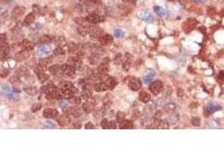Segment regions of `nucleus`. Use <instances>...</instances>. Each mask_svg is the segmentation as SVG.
I'll use <instances>...</instances> for the list:
<instances>
[{"label":"nucleus","mask_w":224,"mask_h":168,"mask_svg":"<svg viewBox=\"0 0 224 168\" xmlns=\"http://www.w3.org/2000/svg\"><path fill=\"white\" fill-rule=\"evenodd\" d=\"M29 56H30V51L24 50V51H21L20 52L16 53L15 56H14V59L17 62H23V61L28 59Z\"/></svg>","instance_id":"nucleus-12"},{"label":"nucleus","mask_w":224,"mask_h":168,"mask_svg":"<svg viewBox=\"0 0 224 168\" xmlns=\"http://www.w3.org/2000/svg\"><path fill=\"white\" fill-rule=\"evenodd\" d=\"M8 75H9V70H8V69H6V68L0 69V77H2V78H5Z\"/></svg>","instance_id":"nucleus-46"},{"label":"nucleus","mask_w":224,"mask_h":168,"mask_svg":"<svg viewBox=\"0 0 224 168\" xmlns=\"http://www.w3.org/2000/svg\"><path fill=\"white\" fill-rule=\"evenodd\" d=\"M219 76H220V79H223V72H221L220 73H219Z\"/></svg>","instance_id":"nucleus-60"},{"label":"nucleus","mask_w":224,"mask_h":168,"mask_svg":"<svg viewBox=\"0 0 224 168\" xmlns=\"http://www.w3.org/2000/svg\"><path fill=\"white\" fill-rule=\"evenodd\" d=\"M133 123H132V121L130 120H124L122 121L121 123H120V126L119 128L121 130H130V129H133Z\"/></svg>","instance_id":"nucleus-23"},{"label":"nucleus","mask_w":224,"mask_h":168,"mask_svg":"<svg viewBox=\"0 0 224 168\" xmlns=\"http://www.w3.org/2000/svg\"><path fill=\"white\" fill-rule=\"evenodd\" d=\"M155 75V72L154 71H152V70L151 71H150L149 73L146 74L145 76V77H144V82H145V83H150L152 80H153V78H154Z\"/></svg>","instance_id":"nucleus-33"},{"label":"nucleus","mask_w":224,"mask_h":168,"mask_svg":"<svg viewBox=\"0 0 224 168\" xmlns=\"http://www.w3.org/2000/svg\"><path fill=\"white\" fill-rule=\"evenodd\" d=\"M114 35L117 38H122V37L124 36V33L123 30H121L119 29H117V30H115Z\"/></svg>","instance_id":"nucleus-47"},{"label":"nucleus","mask_w":224,"mask_h":168,"mask_svg":"<svg viewBox=\"0 0 224 168\" xmlns=\"http://www.w3.org/2000/svg\"><path fill=\"white\" fill-rule=\"evenodd\" d=\"M73 87H74V85L69 81H62L58 85V88L60 89V91L71 89V88H72Z\"/></svg>","instance_id":"nucleus-17"},{"label":"nucleus","mask_w":224,"mask_h":168,"mask_svg":"<svg viewBox=\"0 0 224 168\" xmlns=\"http://www.w3.org/2000/svg\"><path fill=\"white\" fill-rule=\"evenodd\" d=\"M124 59H125V61H127V62H131L133 61L134 57H133V55H131L129 53H126L125 56H124Z\"/></svg>","instance_id":"nucleus-55"},{"label":"nucleus","mask_w":224,"mask_h":168,"mask_svg":"<svg viewBox=\"0 0 224 168\" xmlns=\"http://www.w3.org/2000/svg\"><path fill=\"white\" fill-rule=\"evenodd\" d=\"M154 10L157 14V15H159L160 17H163L164 18V17H167L168 14H169L168 11L165 9H164L163 7H160V6H155L154 7Z\"/></svg>","instance_id":"nucleus-18"},{"label":"nucleus","mask_w":224,"mask_h":168,"mask_svg":"<svg viewBox=\"0 0 224 168\" xmlns=\"http://www.w3.org/2000/svg\"><path fill=\"white\" fill-rule=\"evenodd\" d=\"M4 90L5 94L7 95V97H8L9 99H18V96L14 94V91H12L8 86H7V87H4Z\"/></svg>","instance_id":"nucleus-22"},{"label":"nucleus","mask_w":224,"mask_h":168,"mask_svg":"<svg viewBox=\"0 0 224 168\" xmlns=\"http://www.w3.org/2000/svg\"><path fill=\"white\" fill-rule=\"evenodd\" d=\"M196 3H198V4H200V3H203L204 0H194Z\"/></svg>","instance_id":"nucleus-61"},{"label":"nucleus","mask_w":224,"mask_h":168,"mask_svg":"<svg viewBox=\"0 0 224 168\" xmlns=\"http://www.w3.org/2000/svg\"><path fill=\"white\" fill-rule=\"evenodd\" d=\"M99 42L102 46H109L113 42V38L110 35H103L102 36L98 39Z\"/></svg>","instance_id":"nucleus-11"},{"label":"nucleus","mask_w":224,"mask_h":168,"mask_svg":"<svg viewBox=\"0 0 224 168\" xmlns=\"http://www.w3.org/2000/svg\"><path fill=\"white\" fill-rule=\"evenodd\" d=\"M179 119H180V114L178 113H174V114H171V115L169 116L165 120V122L166 123V125L168 126L174 125L177 123Z\"/></svg>","instance_id":"nucleus-10"},{"label":"nucleus","mask_w":224,"mask_h":168,"mask_svg":"<svg viewBox=\"0 0 224 168\" xmlns=\"http://www.w3.org/2000/svg\"><path fill=\"white\" fill-rule=\"evenodd\" d=\"M69 104H70V102H69L66 98L60 101V106H61L62 109H66V108L69 107Z\"/></svg>","instance_id":"nucleus-45"},{"label":"nucleus","mask_w":224,"mask_h":168,"mask_svg":"<svg viewBox=\"0 0 224 168\" xmlns=\"http://www.w3.org/2000/svg\"><path fill=\"white\" fill-rule=\"evenodd\" d=\"M139 17L143 20L146 21V22H151L153 20V16L149 11H142L139 14Z\"/></svg>","instance_id":"nucleus-21"},{"label":"nucleus","mask_w":224,"mask_h":168,"mask_svg":"<svg viewBox=\"0 0 224 168\" xmlns=\"http://www.w3.org/2000/svg\"><path fill=\"white\" fill-rule=\"evenodd\" d=\"M35 72L37 74L38 79H39V81L40 83H45V82H46L47 80L49 79V75H47L44 71H41V70H40L39 68H36L35 70Z\"/></svg>","instance_id":"nucleus-16"},{"label":"nucleus","mask_w":224,"mask_h":168,"mask_svg":"<svg viewBox=\"0 0 224 168\" xmlns=\"http://www.w3.org/2000/svg\"><path fill=\"white\" fill-rule=\"evenodd\" d=\"M73 125H74L75 129H80L81 128V123L80 122H75V123H73Z\"/></svg>","instance_id":"nucleus-58"},{"label":"nucleus","mask_w":224,"mask_h":168,"mask_svg":"<svg viewBox=\"0 0 224 168\" xmlns=\"http://www.w3.org/2000/svg\"><path fill=\"white\" fill-rule=\"evenodd\" d=\"M104 83L107 85V87H108V88L110 90L113 89L115 87L118 85L119 83V82H118V79L114 77H108V78L106 79L104 81Z\"/></svg>","instance_id":"nucleus-13"},{"label":"nucleus","mask_w":224,"mask_h":168,"mask_svg":"<svg viewBox=\"0 0 224 168\" xmlns=\"http://www.w3.org/2000/svg\"><path fill=\"white\" fill-rule=\"evenodd\" d=\"M107 111H106V109L102 107V108H99L97 110H95L93 112V115L94 117H96V119H101L103 118V116L106 114Z\"/></svg>","instance_id":"nucleus-25"},{"label":"nucleus","mask_w":224,"mask_h":168,"mask_svg":"<svg viewBox=\"0 0 224 168\" xmlns=\"http://www.w3.org/2000/svg\"><path fill=\"white\" fill-rule=\"evenodd\" d=\"M124 2L128 3V4H134L136 0H124Z\"/></svg>","instance_id":"nucleus-59"},{"label":"nucleus","mask_w":224,"mask_h":168,"mask_svg":"<svg viewBox=\"0 0 224 168\" xmlns=\"http://www.w3.org/2000/svg\"><path fill=\"white\" fill-rule=\"evenodd\" d=\"M68 48H69V51H71V52H73L74 51H76L77 50V45L75 44V43H70L69 45H68Z\"/></svg>","instance_id":"nucleus-53"},{"label":"nucleus","mask_w":224,"mask_h":168,"mask_svg":"<svg viewBox=\"0 0 224 168\" xmlns=\"http://www.w3.org/2000/svg\"><path fill=\"white\" fill-rule=\"evenodd\" d=\"M108 71H109V66H108V63L105 62H103L98 67V72L99 73H104L108 74Z\"/></svg>","instance_id":"nucleus-20"},{"label":"nucleus","mask_w":224,"mask_h":168,"mask_svg":"<svg viewBox=\"0 0 224 168\" xmlns=\"http://www.w3.org/2000/svg\"><path fill=\"white\" fill-rule=\"evenodd\" d=\"M46 94L47 98H51V99H59L62 98L60 89L56 88L52 84L47 86V92Z\"/></svg>","instance_id":"nucleus-1"},{"label":"nucleus","mask_w":224,"mask_h":168,"mask_svg":"<svg viewBox=\"0 0 224 168\" xmlns=\"http://www.w3.org/2000/svg\"><path fill=\"white\" fill-rule=\"evenodd\" d=\"M139 100H140L141 102H143V103H148L150 98H151V97H150V95L148 93H146L145 91H142L140 92V93L139 95Z\"/></svg>","instance_id":"nucleus-28"},{"label":"nucleus","mask_w":224,"mask_h":168,"mask_svg":"<svg viewBox=\"0 0 224 168\" xmlns=\"http://www.w3.org/2000/svg\"><path fill=\"white\" fill-rule=\"evenodd\" d=\"M87 34H89L90 36L94 39H99L103 35H104L103 30H102L99 27L90 25V26H87Z\"/></svg>","instance_id":"nucleus-2"},{"label":"nucleus","mask_w":224,"mask_h":168,"mask_svg":"<svg viewBox=\"0 0 224 168\" xmlns=\"http://www.w3.org/2000/svg\"><path fill=\"white\" fill-rule=\"evenodd\" d=\"M51 51V48L48 45H42L38 49V54L41 56L48 55Z\"/></svg>","instance_id":"nucleus-19"},{"label":"nucleus","mask_w":224,"mask_h":168,"mask_svg":"<svg viewBox=\"0 0 224 168\" xmlns=\"http://www.w3.org/2000/svg\"><path fill=\"white\" fill-rule=\"evenodd\" d=\"M67 64L75 69H80L82 67V61L78 56H71L67 59Z\"/></svg>","instance_id":"nucleus-7"},{"label":"nucleus","mask_w":224,"mask_h":168,"mask_svg":"<svg viewBox=\"0 0 224 168\" xmlns=\"http://www.w3.org/2000/svg\"><path fill=\"white\" fill-rule=\"evenodd\" d=\"M191 123H192L193 125L199 126L200 125V124H201V119H200V118H198V117H194L192 119H191Z\"/></svg>","instance_id":"nucleus-51"},{"label":"nucleus","mask_w":224,"mask_h":168,"mask_svg":"<svg viewBox=\"0 0 224 168\" xmlns=\"http://www.w3.org/2000/svg\"><path fill=\"white\" fill-rule=\"evenodd\" d=\"M55 42H56V45H57L59 47H62V46H65L66 45V41L62 36L56 37V40H55Z\"/></svg>","instance_id":"nucleus-34"},{"label":"nucleus","mask_w":224,"mask_h":168,"mask_svg":"<svg viewBox=\"0 0 224 168\" xmlns=\"http://www.w3.org/2000/svg\"><path fill=\"white\" fill-rule=\"evenodd\" d=\"M9 82L14 86V88L18 87V86H20L21 84L20 79L19 77H17V76H13V77H11L10 78H9Z\"/></svg>","instance_id":"nucleus-35"},{"label":"nucleus","mask_w":224,"mask_h":168,"mask_svg":"<svg viewBox=\"0 0 224 168\" xmlns=\"http://www.w3.org/2000/svg\"><path fill=\"white\" fill-rule=\"evenodd\" d=\"M70 116L62 115L58 119V123L61 126H66L70 124Z\"/></svg>","instance_id":"nucleus-26"},{"label":"nucleus","mask_w":224,"mask_h":168,"mask_svg":"<svg viewBox=\"0 0 224 168\" xmlns=\"http://www.w3.org/2000/svg\"><path fill=\"white\" fill-rule=\"evenodd\" d=\"M117 123L116 121L114 120H111L109 121L108 123V129H112V130H114V129H117Z\"/></svg>","instance_id":"nucleus-54"},{"label":"nucleus","mask_w":224,"mask_h":168,"mask_svg":"<svg viewBox=\"0 0 224 168\" xmlns=\"http://www.w3.org/2000/svg\"><path fill=\"white\" fill-rule=\"evenodd\" d=\"M81 103H82V98H80V97H72V104L74 106H76V107H78L79 105L81 104Z\"/></svg>","instance_id":"nucleus-40"},{"label":"nucleus","mask_w":224,"mask_h":168,"mask_svg":"<svg viewBox=\"0 0 224 168\" xmlns=\"http://www.w3.org/2000/svg\"><path fill=\"white\" fill-rule=\"evenodd\" d=\"M87 5H100L102 4L101 0H86Z\"/></svg>","instance_id":"nucleus-42"},{"label":"nucleus","mask_w":224,"mask_h":168,"mask_svg":"<svg viewBox=\"0 0 224 168\" xmlns=\"http://www.w3.org/2000/svg\"><path fill=\"white\" fill-rule=\"evenodd\" d=\"M124 117H125L124 113H123V112H118V113H117V114H116V119H117V122H119V123L120 124L122 121L124 120Z\"/></svg>","instance_id":"nucleus-41"},{"label":"nucleus","mask_w":224,"mask_h":168,"mask_svg":"<svg viewBox=\"0 0 224 168\" xmlns=\"http://www.w3.org/2000/svg\"><path fill=\"white\" fill-rule=\"evenodd\" d=\"M21 46L24 50L26 51H31L34 49V44L31 41H28V40H24L22 43H21Z\"/></svg>","instance_id":"nucleus-27"},{"label":"nucleus","mask_w":224,"mask_h":168,"mask_svg":"<svg viewBox=\"0 0 224 168\" xmlns=\"http://www.w3.org/2000/svg\"><path fill=\"white\" fill-rule=\"evenodd\" d=\"M122 59H123L122 55H121V54H118L114 57V59H113V62H114L116 65H119V64H120L121 62H122Z\"/></svg>","instance_id":"nucleus-49"},{"label":"nucleus","mask_w":224,"mask_h":168,"mask_svg":"<svg viewBox=\"0 0 224 168\" xmlns=\"http://www.w3.org/2000/svg\"><path fill=\"white\" fill-rule=\"evenodd\" d=\"M35 20V15L34 13L29 14L25 17V22L26 24H28V25H30L32 23H34Z\"/></svg>","instance_id":"nucleus-37"},{"label":"nucleus","mask_w":224,"mask_h":168,"mask_svg":"<svg viewBox=\"0 0 224 168\" xmlns=\"http://www.w3.org/2000/svg\"><path fill=\"white\" fill-rule=\"evenodd\" d=\"M52 62V58L51 57H46V58H42L40 60V66L46 67L47 65L51 64Z\"/></svg>","instance_id":"nucleus-36"},{"label":"nucleus","mask_w":224,"mask_h":168,"mask_svg":"<svg viewBox=\"0 0 224 168\" xmlns=\"http://www.w3.org/2000/svg\"><path fill=\"white\" fill-rule=\"evenodd\" d=\"M197 25V21L194 19H188L182 25V29L186 33H190L191 31H192L193 30L196 28Z\"/></svg>","instance_id":"nucleus-5"},{"label":"nucleus","mask_w":224,"mask_h":168,"mask_svg":"<svg viewBox=\"0 0 224 168\" xmlns=\"http://www.w3.org/2000/svg\"><path fill=\"white\" fill-rule=\"evenodd\" d=\"M18 74L20 75V76H25V74L28 72V69L25 67H21L20 68L18 69Z\"/></svg>","instance_id":"nucleus-44"},{"label":"nucleus","mask_w":224,"mask_h":168,"mask_svg":"<svg viewBox=\"0 0 224 168\" xmlns=\"http://www.w3.org/2000/svg\"><path fill=\"white\" fill-rule=\"evenodd\" d=\"M51 41H52V39L49 35H44V36H42L40 38V42L43 44H47V43H50Z\"/></svg>","instance_id":"nucleus-43"},{"label":"nucleus","mask_w":224,"mask_h":168,"mask_svg":"<svg viewBox=\"0 0 224 168\" xmlns=\"http://www.w3.org/2000/svg\"><path fill=\"white\" fill-rule=\"evenodd\" d=\"M149 88L154 95L160 94L161 93L162 90H163V83L160 80L155 81L152 83H150Z\"/></svg>","instance_id":"nucleus-3"},{"label":"nucleus","mask_w":224,"mask_h":168,"mask_svg":"<svg viewBox=\"0 0 224 168\" xmlns=\"http://www.w3.org/2000/svg\"><path fill=\"white\" fill-rule=\"evenodd\" d=\"M87 21L92 25H97L104 21V17L100 15L98 13H92L87 17Z\"/></svg>","instance_id":"nucleus-4"},{"label":"nucleus","mask_w":224,"mask_h":168,"mask_svg":"<svg viewBox=\"0 0 224 168\" xmlns=\"http://www.w3.org/2000/svg\"><path fill=\"white\" fill-rule=\"evenodd\" d=\"M6 39H7V37H6V34H4V33L0 34V43H2V42H5Z\"/></svg>","instance_id":"nucleus-57"},{"label":"nucleus","mask_w":224,"mask_h":168,"mask_svg":"<svg viewBox=\"0 0 224 168\" xmlns=\"http://www.w3.org/2000/svg\"><path fill=\"white\" fill-rule=\"evenodd\" d=\"M43 115L46 119H56L59 116V113L54 109H46L43 112Z\"/></svg>","instance_id":"nucleus-9"},{"label":"nucleus","mask_w":224,"mask_h":168,"mask_svg":"<svg viewBox=\"0 0 224 168\" xmlns=\"http://www.w3.org/2000/svg\"><path fill=\"white\" fill-rule=\"evenodd\" d=\"M94 109H95V103L92 101L87 100L82 104V110L87 114L92 112L94 110Z\"/></svg>","instance_id":"nucleus-15"},{"label":"nucleus","mask_w":224,"mask_h":168,"mask_svg":"<svg viewBox=\"0 0 224 168\" xmlns=\"http://www.w3.org/2000/svg\"><path fill=\"white\" fill-rule=\"evenodd\" d=\"M41 108V104H35L31 107V111L32 112H38Z\"/></svg>","instance_id":"nucleus-48"},{"label":"nucleus","mask_w":224,"mask_h":168,"mask_svg":"<svg viewBox=\"0 0 224 168\" xmlns=\"http://www.w3.org/2000/svg\"><path fill=\"white\" fill-rule=\"evenodd\" d=\"M77 31L78 33L82 35V36H85L87 35V26H83V25H81V26L78 27L77 29Z\"/></svg>","instance_id":"nucleus-39"},{"label":"nucleus","mask_w":224,"mask_h":168,"mask_svg":"<svg viewBox=\"0 0 224 168\" xmlns=\"http://www.w3.org/2000/svg\"><path fill=\"white\" fill-rule=\"evenodd\" d=\"M128 85H129V88L131 90H133V91H138V90L141 88V87H142V83H141V81L139 78H136V77H129V78Z\"/></svg>","instance_id":"nucleus-6"},{"label":"nucleus","mask_w":224,"mask_h":168,"mask_svg":"<svg viewBox=\"0 0 224 168\" xmlns=\"http://www.w3.org/2000/svg\"><path fill=\"white\" fill-rule=\"evenodd\" d=\"M108 123H109V121L108 119H103V121H102V123H101V125H102V127H103V129H105V130H108Z\"/></svg>","instance_id":"nucleus-50"},{"label":"nucleus","mask_w":224,"mask_h":168,"mask_svg":"<svg viewBox=\"0 0 224 168\" xmlns=\"http://www.w3.org/2000/svg\"><path fill=\"white\" fill-rule=\"evenodd\" d=\"M94 88H95V90L97 92H104V91L108 90V87H107V85H106L104 82H100L98 83H97L95 85Z\"/></svg>","instance_id":"nucleus-30"},{"label":"nucleus","mask_w":224,"mask_h":168,"mask_svg":"<svg viewBox=\"0 0 224 168\" xmlns=\"http://www.w3.org/2000/svg\"><path fill=\"white\" fill-rule=\"evenodd\" d=\"M131 62H127V61H125L123 63V69H124V72H128L129 70V68H130V64Z\"/></svg>","instance_id":"nucleus-52"},{"label":"nucleus","mask_w":224,"mask_h":168,"mask_svg":"<svg viewBox=\"0 0 224 168\" xmlns=\"http://www.w3.org/2000/svg\"><path fill=\"white\" fill-rule=\"evenodd\" d=\"M53 53H54V55L56 56H64V55L66 54V51H65L61 47H59V46H58L57 48H56V49L54 50Z\"/></svg>","instance_id":"nucleus-38"},{"label":"nucleus","mask_w":224,"mask_h":168,"mask_svg":"<svg viewBox=\"0 0 224 168\" xmlns=\"http://www.w3.org/2000/svg\"><path fill=\"white\" fill-rule=\"evenodd\" d=\"M85 128H86L87 130H93V129H95V126H94L91 122H88V123L86 125Z\"/></svg>","instance_id":"nucleus-56"},{"label":"nucleus","mask_w":224,"mask_h":168,"mask_svg":"<svg viewBox=\"0 0 224 168\" xmlns=\"http://www.w3.org/2000/svg\"><path fill=\"white\" fill-rule=\"evenodd\" d=\"M24 91L28 93V94L31 95V96H35L38 93V88L36 87H33V86H30V87H25L24 88Z\"/></svg>","instance_id":"nucleus-29"},{"label":"nucleus","mask_w":224,"mask_h":168,"mask_svg":"<svg viewBox=\"0 0 224 168\" xmlns=\"http://www.w3.org/2000/svg\"><path fill=\"white\" fill-rule=\"evenodd\" d=\"M24 13H25V8H23L21 6H17L12 12V15L14 16V17H19V16L22 15Z\"/></svg>","instance_id":"nucleus-31"},{"label":"nucleus","mask_w":224,"mask_h":168,"mask_svg":"<svg viewBox=\"0 0 224 168\" xmlns=\"http://www.w3.org/2000/svg\"><path fill=\"white\" fill-rule=\"evenodd\" d=\"M61 69H62L63 74L68 76V77H73L75 73H76V69L74 68L73 67L68 65V64H63L61 65Z\"/></svg>","instance_id":"nucleus-8"},{"label":"nucleus","mask_w":224,"mask_h":168,"mask_svg":"<svg viewBox=\"0 0 224 168\" xmlns=\"http://www.w3.org/2000/svg\"><path fill=\"white\" fill-rule=\"evenodd\" d=\"M207 111H208L209 113H214V112H216V111H218L221 110L222 109V107L218 104H209L207 105Z\"/></svg>","instance_id":"nucleus-32"},{"label":"nucleus","mask_w":224,"mask_h":168,"mask_svg":"<svg viewBox=\"0 0 224 168\" xmlns=\"http://www.w3.org/2000/svg\"><path fill=\"white\" fill-rule=\"evenodd\" d=\"M89 62L92 65H97L101 62V56L98 53H93L90 57H89Z\"/></svg>","instance_id":"nucleus-24"},{"label":"nucleus","mask_w":224,"mask_h":168,"mask_svg":"<svg viewBox=\"0 0 224 168\" xmlns=\"http://www.w3.org/2000/svg\"><path fill=\"white\" fill-rule=\"evenodd\" d=\"M49 71H50L51 73L55 75V76L61 77V76H63V75H64L61 65H53V66H51V67H49Z\"/></svg>","instance_id":"nucleus-14"}]
</instances>
